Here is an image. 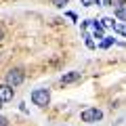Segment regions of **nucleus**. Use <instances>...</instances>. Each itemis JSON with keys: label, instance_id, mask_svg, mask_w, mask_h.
<instances>
[{"label": "nucleus", "instance_id": "nucleus-11", "mask_svg": "<svg viewBox=\"0 0 126 126\" xmlns=\"http://www.w3.org/2000/svg\"><path fill=\"white\" fill-rule=\"evenodd\" d=\"M101 23H103V25H113V19H109V17H105V19H103V21H101Z\"/></svg>", "mask_w": 126, "mask_h": 126}, {"label": "nucleus", "instance_id": "nucleus-9", "mask_svg": "<svg viewBox=\"0 0 126 126\" xmlns=\"http://www.w3.org/2000/svg\"><path fill=\"white\" fill-rule=\"evenodd\" d=\"M111 44H113V38H105V40L101 42V48H109Z\"/></svg>", "mask_w": 126, "mask_h": 126}, {"label": "nucleus", "instance_id": "nucleus-4", "mask_svg": "<svg viewBox=\"0 0 126 126\" xmlns=\"http://www.w3.org/2000/svg\"><path fill=\"white\" fill-rule=\"evenodd\" d=\"M13 94H15V88H11L9 84H0V101H2V103L11 101Z\"/></svg>", "mask_w": 126, "mask_h": 126}, {"label": "nucleus", "instance_id": "nucleus-15", "mask_svg": "<svg viewBox=\"0 0 126 126\" xmlns=\"http://www.w3.org/2000/svg\"><path fill=\"white\" fill-rule=\"evenodd\" d=\"M0 107H2V101H0Z\"/></svg>", "mask_w": 126, "mask_h": 126}, {"label": "nucleus", "instance_id": "nucleus-3", "mask_svg": "<svg viewBox=\"0 0 126 126\" xmlns=\"http://www.w3.org/2000/svg\"><path fill=\"white\" fill-rule=\"evenodd\" d=\"M99 120H103V111L99 107H88V109L82 111V122L93 124V122H99Z\"/></svg>", "mask_w": 126, "mask_h": 126}, {"label": "nucleus", "instance_id": "nucleus-5", "mask_svg": "<svg viewBox=\"0 0 126 126\" xmlns=\"http://www.w3.org/2000/svg\"><path fill=\"white\" fill-rule=\"evenodd\" d=\"M80 78H82V74H80V72H67V74H63V78H61V84H63V86L74 84V82H78Z\"/></svg>", "mask_w": 126, "mask_h": 126}, {"label": "nucleus", "instance_id": "nucleus-2", "mask_svg": "<svg viewBox=\"0 0 126 126\" xmlns=\"http://www.w3.org/2000/svg\"><path fill=\"white\" fill-rule=\"evenodd\" d=\"M32 103L38 107H46L50 103V90L48 88H36L32 93Z\"/></svg>", "mask_w": 126, "mask_h": 126}, {"label": "nucleus", "instance_id": "nucleus-8", "mask_svg": "<svg viewBox=\"0 0 126 126\" xmlns=\"http://www.w3.org/2000/svg\"><path fill=\"white\" fill-rule=\"evenodd\" d=\"M50 2H53V4H55V6H57V9H63V6L67 4L69 0H50Z\"/></svg>", "mask_w": 126, "mask_h": 126}, {"label": "nucleus", "instance_id": "nucleus-10", "mask_svg": "<svg viewBox=\"0 0 126 126\" xmlns=\"http://www.w3.org/2000/svg\"><path fill=\"white\" fill-rule=\"evenodd\" d=\"M101 0H82V4L84 6H93V4H99Z\"/></svg>", "mask_w": 126, "mask_h": 126}, {"label": "nucleus", "instance_id": "nucleus-6", "mask_svg": "<svg viewBox=\"0 0 126 126\" xmlns=\"http://www.w3.org/2000/svg\"><path fill=\"white\" fill-rule=\"evenodd\" d=\"M113 15H116V19H120V21L126 23V6H116Z\"/></svg>", "mask_w": 126, "mask_h": 126}, {"label": "nucleus", "instance_id": "nucleus-13", "mask_svg": "<svg viewBox=\"0 0 126 126\" xmlns=\"http://www.w3.org/2000/svg\"><path fill=\"white\" fill-rule=\"evenodd\" d=\"M113 2H116L118 6H124V0H111V4H113Z\"/></svg>", "mask_w": 126, "mask_h": 126}, {"label": "nucleus", "instance_id": "nucleus-7", "mask_svg": "<svg viewBox=\"0 0 126 126\" xmlns=\"http://www.w3.org/2000/svg\"><path fill=\"white\" fill-rule=\"evenodd\" d=\"M113 32H120L122 36L126 38V23H122V25H116V23H113Z\"/></svg>", "mask_w": 126, "mask_h": 126}, {"label": "nucleus", "instance_id": "nucleus-12", "mask_svg": "<svg viewBox=\"0 0 126 126\" xmlns=\"http://www.w3.org/2000/svg\"><path fill=\"white\" fill-rule=\"evenodd\" d=\"M0 126H9V120L4 116H0Z\"/></svg>", "mask_w": 126, "mask_h": 126}, {"label": "nucleus", "instance_id": "nucleus-1", "mask_svg": "<svg viewBox=\"0 0 126 126\" xmlns=\"http://www.w3.org/2000/svg\"><path fill=\"white\" fill-rule=\"evenodd\" d=\"M23 80H25V72H23L21 67H13V69H9V72H6L4 84H9L11 88H15V86H19Z\"/></svg>", "mask_w": 126, "mask_h": 126}, {"label": "nucleus", "instance_id": "nucleus-14", "mask_svg": "<svg viewBox=\"0 0 126 126\" xmlns=\"http://www.w3.org/2000/svg\"><path fill=\"white\" fill-rule=\"evenodd\" d=\"M4 40V30H2V27H0V42Z\"/></svg>", "mask_w": 126, "mask_h": 126}]
</instances>
